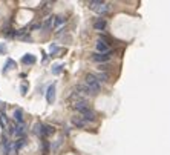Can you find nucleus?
Masks as SVG:
<instances>
[{
  "label": "nucleus",
  "instance_id": "nucleus-1",
  "mask_svg": "<svg viewBox=\"0 0 170 155\" xmlns=\"http://www.w3.org/2000/svg\"><path fill=\"white\" fill-rule=\"evenodd\" d=\"M86 84L89 86V89L92 91V94H98L100 89H101V83L98 82V78L95 77V74H87L86 75Z\"/></svg>",
  "mask_w": 170,
  "mask_h": 155
},
{
  "label": "nucleus",
  "instance_id": "nucleus-2",
  "mask_svg": "<svg viewBox=\"0 0 170 155\" xmlns=\"http://www.w3.org/2000/svg\"><path fill=\"white\" fill-rule=\"evenodd\" d=\"M89 8L92 9V11H95L97 14L103 15L109 11V3L106 2H98V0H92V2H89Z\"/></svg>",
  "mask_w": 170,
  "mask_h": 155
},
{
  "label": "nucleus",
  "instance_id": "nucleus-3",
  "mask_svg": "<svg viewBox=\"0 0 170 155\" xmlns=\"http://www.w3.org/2000/svg\"><path fill=\"white\" fill-rule=\"evenodd\" d=\"M91 60L95 62V63H106L110 60V52H107V54H100V52H94V54L91 55Z\"/></svg>",
  "mask_w": 170,
  "mask_h": 155
},
{
  "label": "nucleus",
  "instance_id": "nucleus-4",
  "mask_svg": "<svg viewBox=\"0 0 170 155\" xmlns=\"http://www.w3.org/2000/svg\"><path fill=\"white\" fill-rule=\"evenodd\" d=\"M95 48H97V52H100V54H107V52H110V46H109V43H107L106 40H101V39L97 42Z\"/></svg>",
  "mask_w": 170,
  "mask_h": 155
},
{
  "label": "nucleus",
  "instance_id": "nucleus-5",
  "mask_svg": "<svg viewBox=\"0 0 170 155\" xmlns=\"http://www.w3.org/2000/svg\"><path fill=\"white\" fill-rule=\"evenodd\" d=\"M34 134L37 137H40V138H46V134H45V125H41V123H35L34 125Z\"/></svg>",
  "mask_w": 170,
  "mask_h": 155
},
{
  "label": "nucleus",
  "instance_id": "nucleus-6",
  "mask_svg": "<svg viewBox=\"0 0 170 155\" xmlns=\"http://www.w3.org/2000/svg\"><path fill=\"white\" fill-rule=\"evenodd\" d=\"M72 108L81 114V112H83L84 109H87L89 106H87V103H86L84 100H77V101H74V103H72Z\"/></svg>",
  "mask_w": 170,
  "mask_h": 155
},
{
  "label": "nucleus",
  "instance_id": "nucleus-7",
  "mask_svg": "<svg viewBox=\"0 0 170 155\" xmlns=\"http://www.w3.org/2000/svg\"><path fill=\"white\" fill-rule=\"evenodd\" d=\"M72 125L80 127V129H84L86 125H87V121H84L81 115H75V117H72Z\"/></svg>",
  "mask_w": 170,
  "mask_h": 155
},
{
  "label": "nucleus",
  "instance_id": "nucleus-8",
  "mask_svg": "<svg viewBox=\"0 0 170 155\" xmlns=\"http://www.w3.org/2000/svg\"><path fill=\"white\" fill-rule=\"evenodd\" d=\"M81 117H83L84 121H95V112H94L91 108L84 109V111L81 112Z\"/></svg>",
  "mask_w": 170,
  "mask_h": 155
},
{
  "label": "nucleus",
  "instance_id": "nucleus-9",
  "mask_svg": "<svg viewBox=\"0 0 170 155\" xmlns=\"http://www.w3.org/2000/svg\"><path fill=\"white\" fill-rule=\"evenodd\" d=\"M46 100H47V103H54V100H55V84L54 83L46 91Z\"/></svg>",
  "mask_w": 170,
  "mask_h": 155
},
{
  "label": "nucleus",
  "instance_id": "nucleus-10",
  "mask_svg": "<svg viewBox=\"0 0 170 155\" xmlns=\"http://www.w3.org/2000/svg\"><path fill=\"white\" fill-rule=\"evenodd\" d=\"M106 26H107V22H106L104 19H101V17L97 19V20H95V23H94V28L97 31H104Z\"/></svg>",
  "mask_w": 170,
  "mask_h": 155
},
{
  "label": "nucleus",
  "instance_id": "nucleus-11",
  "mask_svg": "<svg viewBox=\"0 0 170 155\" xmlns=\"http://www.w3.org/2000/svg\"><path fill=\"white\" fill-rule=\"evenodd\" d=\"M23 134H25V125H17V123H15V126H14V135L23 138Z\"/></svg>",
  "mask_w": 170,
  "mask_h": 155
},
{
  "label": "nucleus",
  "instance_id": "nucleus-12",
  "mask_svg": "<svg viewBox=\"0 0 170 155\" xmlns=\"http://www.w3.org/2000/svg\"><path fill=\"white\" fill-rule=\"evenodd\" d=\"M14 120L17 125H23V111L22 109H15L14 111Z\"/></svg>",
  "mask_w": 170,
  "mask_h": 155
},
{
  "label": "nucleus",
  "instance_id": "nucleus-13",
  "mask_svg": "<svg viewBox=\"0 0 170 155\" xmlns=\"http://www.w3.org/2000/svg\"><path fill=\"white\" fill-rule=\"evenodd\" d=\"M26 144V138H19V140H15V143L12 144V147H14V152H19L20 149H22L23 146Z\"/></svg>",
  "mask_w": 170,
  "mask_h": 155
},
{
  "label": "nucleus",
  "instance_id": "nucleus-14",
  "mask_svg": "<svg viewBox=\"0 0 170 155\" xmlns=\"http://www.w3.org/2000/svg\"><path fill=\"white\" fill-rule=\"evenodd\" d=\"M22 62L25 63V65H34V63L37 62V58L32 54H26V55L22 57Z\"/></svg>",
  "mask_w": 170,
  "mask_h": 155
},
{
  "label": "nucleus",
  "instance_id": "nucleus-15",
  "mask_svg": "<svg viewBox=\"0 0 170 155\" xmlns=\"http://www.w3.org/2000/svg\"><path fill=\"white\" fill-rule=\"evenodd\" d=\"M66 23V19L61 17V15H57V17H54V26L55 28H60V26H63Z\"/></svg>",
  "mask_w": 170,
  "mask_h": 155
},
{
  "label": "nucleus",
  "instance_id": "nucleus-16",
  "mask_svg": "<svg viewBox=\"0 0 170 155\" xmlns=\"http://www.w3.org/2000/svg\"><path fill=\"white\" fill-rule=\"evenodd\" d=\"M15 68V62L12 60V58H8L6 63H5V68H3V72H8L9 69H14Z\"/></svg>",
  "mask_w": 170,
  "mask_h": 155
},
{
  "label": "nucleus",
  "instance_id": "nucleus-17",
  "mask_svg": "<svg viewBox=\"0 0 170 155\" xmlns=\"http://www.w3.org/2000/svg\"><path fill=\"white\" fill-rule=\"evenodd\" d=\"M52 26H54V17H47V19L45 20V23H43V28H45L46 31H51Z\"/></svg>",
  "mask_w": 170,
  "mask_h": 155
},
{
  "label": "nucleus",
  "instance_id": "nucleus-18",
  "mask_svg": "<svg viewBox=\"0 0 170 155\" xmlns=\"http://www.w3.org/2000/svg\"><path fill=\"white\" fill-rule=\"evenodd\" d=\"M95 77H97V78H98V82H100V83H104V82H107V78H109V75H107V72H101V71H100V72H97V74H95Z\"/></svg>",
  "mask_w": 170,
  "mask_h": 155
},
{
  "label": "nucleus",
  "instance_id": "nucleus-19",
  "mask_svg": "<svg viewBox=\"0 0 170 155\" xmlns=\"http://www.w3.org/2000/svg\"><path fill=\"white\" fill-rule=\"evenodd\" d=\"M61 71H63V65H60V63L52 66V74H54V75H58V74H60Z\"/></svg>",
  "mask_w": 170,
  "mask_h": 155
},
{
  "label": "nucleus",
  "instance_id": "nucleus-20",
  "mask_svg": "<svg viewBox=\"0 0 170 155\" xmlns=\"http://www.w3.org/2000/svg\"><path fill=\"white\" fill-rule=\"evenodd\" d=\"M58 51H60V48H58V45L52 43V45L49 46V52H51V55H55V54H58Z\"/></svg>",
  "mask_w": 170,
  "mask_h": 155
},
{
  "label": "nucleus",
  "instance_id": "nucleus-21",
  "mask_svg": "<svg viewBox=\"0 0 170 155\" xmlns=\"http://www.w3.org/2000/svg\"><path fill=\"white\" fill-rule=\"evenodd\" d=\"M54 132H55V129H54L52 126H49V125H45V134H46V137L52 135Z\"/></svg>",
  "mask_w": 170,
  "mask_h": 155
},
{
  "label": "nucleus",
  "instance_id": "nucleus-22",
  "mask_svg": "<svg viewBox=\"0 0 170 155\" xmlns=\"http://www.w3.org/2000/svg\"><path fill=\"white\" fill-rule=\"evenodd\" d=\"M41 149H43V152H49V143H47L46 140L41 141Z\"/></svg>",
  "mask_w": 170,
  "mask_h": 155
},
{
  "label": "nucleus",
  "instance_id": "nucleus-23",
  "mask_svg": "<svg viewBox=\"0 0 170 155\" xmlns=\"http://www.w3.org/2000/svg\"><path fill=\"white\" fill-rule=\"evenodd\" d=\"M8 52V48L5 43H0V54H6Z\"/></svg>",
  "mask_w": 170,
  "mask_h": 155
},
{
  "label": "nucleus",
  "instance_id": "nucleus-24",
  "mask_svg": "<svg viewBox=\"0 0 170 155\" xmlns=\"http://www.w3.org/2000/svg\"><path fill=\"white\" fill-rule=\"evenodd\" d=\"M20 89H22V95H26V91H28V86H26L25 83L22 84V86H20Z\"/></svg>",
  "mask_w": 170,
  "mask_h": 155
}]
</instances>
